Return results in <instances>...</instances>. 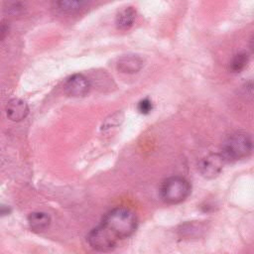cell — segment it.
<instances>
[{
  "mask_svg": "<svg viewBox=\"0 0 254 254\" xmlns=\"http://www.w3.org/2000/svg\"><path fill=\"white\" fill-rule=\"evenodd\" d=\"M101 223L120 240L135 232L138 220L135 213L130 209L115 207L104 215Z\"/></svg>",
  "mask_w": 254,
  "mask_h": 254,
  "instance_id": "obj_1",
  "label": "cell"
},
{
  "mask_svg": "<svg viewBox=\"0 0 254 254\" xmlns=\"http://www.w3.org/2000/svg\"><path fill=\"white\" fill-rule=\"evenodd\" d=\"M254 149L251 136L245 132H236L229 135L221 147V154L226 161H237L248 157Z\"/></svg>",
  "mask_w": 254,
  "mask_h": 254,
  "instance_id": "obj_2",
  "label": "cell"
},
{
  "mask_svg": "<svg viewBox=\"0 0 254 254\" xmlns=\"http://www.w3.org/2000/svg\"><path fill=\"white\" fill-rule=\"evenodd\" d=\"M190 192V183L182 177L166 179L160 188L162 199L169 204H177L184 201Z\"/></svg>",
  "mask_w": 254,
  "mask_h": 254,
  "instance_id": "obj_3",
  "label": "cell"
},
{
  "mask_svg": "<svg viewBox=\"0 0 254 254\" xmlns=\"http://www.w3.org/2000/svg\"><path fill=\"white\" fill-rule=\"evenodd\" d=\"M118 238L108 230L102 223L89 231L86 236V241L91 248L97 251H110L117 242Z\"/></svg>",
  "mask_w": 254,
  "mask_h": 254,
  "instance_id": "obj_4",
  "label": "cell"
},
{
  "mask_svg": "<svg viewBox=\"0 0 254 254\" xmlns=\"http://www.w3.org/2000/svg\"><path fill=\"white\" fill-rule=\"evenodd\" d=\"M225 161L222 154H209L199 161L198 171L206 179L215 178L221 173Z\"/></svg>",
  "mask_w": 254,
  "mask_h": 254,
  "instance_id": "obj_5",
  "label": "cell"
},
{
  "mask_svg": "<svg viewBox=\"0 0 254 254\" xmlns=\"http://www.w3.org/2000/svg\"><path fill=\"white\" fill-rule=\"evenodd\" d=\"M64 87L65 92L69 96L81 97L88 93L90 83L84 75L80 73H75L65 80Z\"/></svg>",
  "mask_w": 254,
  "mask_h": 254,
  "instance_id": "obj_6",
  "label": "cell"
},
{
  "mask_svg": "<svg viewBox=\"0 0 254 254\" xmlns=\"http://www.w3.org/2000/svg\"><path fill=\"white\" fill-rule=\"evenodd\" d=\"M29 113V106L23 99L12 98L7 102L6 114L12 121H21L26 118Z\"/></svg>",
  "mask_w": 254,
  "mask_h": 254,
  "instance_id": "obj_7",
  "label": "cell"
},
{
  "mask_svg": "<svg viewBox=\"0 0 254 254\" xmlns=\"http://www.w3.org/2000/svg\"><path fill=\"white\" fill-rule=\"evenodd\" d=\"M143 66V61L135 55H127L121 57L117 62V69L122 73L132 74L138 72Z\"/></svg>",
  "mask_w": 254,
  "mask_h": 254,
  "instance_id": "obj_8",
  "label": "cell"
},
{
  "mask_svg": "<svg viewBox=\"0 0 254 254\" xmlns=\"http://www.w3.org/2000/svg\"><path fill=\"white\" fill-rule=\"evenodd\" d=\"M89 0H52L54 7L64 14H75L81 11Z\"/></svg>",
  "mask_w": 254,
  "mask_h": 254,
  "instance_id": "obj_9",
  "label": "cell"
},
{
  "mask_svg": "<svg viewBox=\"0 0 254 254\" xmlns=\"http://www.w3.org/2000/svg\"><path fill=\"white\" fill-rule=\"evenodd\" d=\"M28 222L30 227L35 231H44L49 227L51 223V217L46 212L35 211L28 216Z\"/></svg>",
  "mask_w": 254,
  "mask_h": 254,
  "instance_id": "obj_10",
  "label": "cell"
},
{
  "mask_svg": "<svg viewBox=\"0 0 254 254\" xmlns=\"http://www.w3.org/2000/svg\"><path fill=\"white\" fill-rule=\"evenodd\" d=\"M136 18V11L133 7H127L121 10L115 19L116 27L119 30H128L132 27Z\"/></svg>",
  "mask_w": 254,
  "mask_h": 254,
  "instance_id": "obj_11",
  "label": "cell"
},
{
  "mask_svg": "<svg viewBox=\"0 0 254 254\" xmlns=\"http://www.w3.org/2000/svg\"><path fill=\"white\" fill-rule=\"evenodd\" d=\"M28 5L26 0H5L4 11L11 16H21L26 13Z\"/></svg>",
  "mask_w": 254,
  "mask_h": 254,
  "instance_id": "obj_12",
  "label": "cell"
},
{
  "mask_svg": "<svg viewBox=\"0 0 254 254\" xmlns=\"http://www.w3.org/2000/svg\"><path fill=\"white\" fill-rule=\"evenodd\" d=\"M248 64V56L246 53L236 54L229 63V68L233 72H240Z\"/></svg>",
  "mask_w": 254,
  "mask_h": 254,
  "instance_id": "obj_13",
  "label": "cell"
},
{
  "mask_svg": "<svg viewBox=\"0 0 254 254\" xmlns=\"http://www.w3.org/2000/svg\"><path fill=\"white\" fill-rule=\"evenodd\" d=\"M138 111L142 114H148L150 113V111L153 109V104L152 101L149 98H144L142 100L139 101L138 103Z\"/></svg>",
  "mask_w": 254,
  "mask_h": 254,
  "instance_id": "obj_14",
  "label": "cell"
},
{
  "mask_svg": "<svg viewBox=\"0 0 254 254\" xmlns=\"http://www.w3.org/2000/svg\"><path fill=\"white\" fill-rule=\"evenodd\" d=\"M7 32H8V25H7V23H5L3 21L2 24H1V39L2 40H4Z\"/></svg>",
  "mask_w": 254,
  "mask_h": 254,
  "instance_id": "obj_15",
  "label": "cell"
},
{
  "mask_svg": "<svg viewBox=\"0 0 254 254\" xmlns=\"http://www.w3.org/2000/svg\"><path fill=\"white\" fill-rule=\"evenodd\" d=\"M249 45H250V49H251V50H252V52L254 53V35L251 37Z\"/></svg>",
  "mask_w": 254,
  "mask_h": 254,
  "instance_id": "obj_16",
  "label": "cell"
}]
</instances>
